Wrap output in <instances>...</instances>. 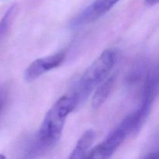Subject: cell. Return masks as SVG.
<instances>
[{"label": "cell", "instance_id": "obj_1", "mask_svg": "<svg viewBox=\"0 0 159 159\" xmlns=\"http://www.w3.org/2000/svg\"><path fill=\"white\" fill-rule=\"evenodd\" d=\"M79 106L74 97L68 93L59 98L47 112L37 133L33 156L53 147L60 139L68 115Z\"/></svg>", "mask_w": 159, "mask_h": 159}, {"label": "cell", "instance_id": "obj_2", "mask_svg": "<svg viewBox=\"0 0 159 159\" xmlns=\"http://www.w3.org/2000/svg\"><path fill=\"white\" fill-rule=\"evenodd\" d=\"M116 59L117 54L116 51L113 49H107L86 68L69 92L79 105L110 76Z\"/></svg>", "mask_w": 159, "mask_h": 159}, {"label": "cell", "instance_id": "obj_3", "mask_svg": "<svg viewBox=\"0 0 159 159\" xmlns=\"http://www.w3.org/2000/svg\"><path fill=\"white\" fill-rule=\"evenodd\" d=\"M120 0H95L71 22V27L77 29L93 23L108 12Z\"/></svg>", "mask_w": 159, "mask_h": 159}, {"label": "cell", "instance_id": "obj_4", "mask_svg": "<svg viewBox=\"0 0 159 159\" xmlns=\"http://www.w3.org/2000/svg\"><path fill=\"white\" fill-rule=\"evenodd\" d=\"M65 54L62 51L40 57L34 60L24 71V79L27 82H32L48 71L60 66L64 61Z\"/></svg>", "mask_w": 159, "mask_h": 159}, {"label": "cell", "instance_id": "obj_5", "mask_svg": "<svg viewBox=\"0 0 159 159\" xmlns=\"http://www.w3.org/2000/svg\"><path fill=\"white\" fill-rule=\"evenodd\" d=\"M115 83V76H108L97 88L95 89L92 98V107L95 110H98L108 99L111 94Z\"/></svg>", "mask_w": 159, "mask_h": 159}, {"label": "cell", "instance_id": "obj_6", "mask_svg": "<svg viewBox=\"0 0 159 159\" xmlns=\"http://www.w3.org/2000/svg\"><path fill=\"white\" fill-rule=\"evenodd\" d=\"M96 134L93 130L84 132L75 146L68 159H86L88 152L95 140Z\"/></svg>", "mask_w": 159, "mask_h": 159}, {"label": "cell", "instance_id": "obj_7", "mask_svg": "<svg viewBox=\"0 0 159 159\" xmlns=\"http://www.w3.org/2000/svg\"><path fill=\"white\" fill-rule=\"evenodd\" d=\"M14 7L9 8L5 15L3 16L2 20H0V42L4 38L6 34H7L8 30H9V26H10L11 20H12V12H13Z\"/></svg>", "mask_w": 159, "mask_h": 159}, {"label": "cell", "instance_id": "obj_8", "mask_svg": "<svg viewBox=\"0 0 159 159\" xmlns=\"http://www.w3.org/2000/svg\"><path fill=\"white\" fill-rule=\"evenodd\" d=\"M143 159H159L158 153V152H155V153L149 154L148 155H147L145 158H144Z\"/></svg>", "mask_w": 159, "mask_h": 159}, {"label": "cell", "instance_id": "obj_9", "mask_svg": "<svg viewBox=\"0 0 159 159\" xmlns=\"http://www.w3.org/2000/svg\"><path fill=\"white\" fill-rule=\"evenodd\" d=\"M144 2L148 6H154L158 4V0H144Z\"/></svg>", "mask_w": 159, "mask_h": 159}, {"label": "cell", "instance_id": "obj_10", "mask_svg": "<svg viewBox=\"0 0 159 159\" xmlns=\"http://www.w3.org/2000/svg\"><path fill=\"white\" fill-rule=\"evenodd\" d=\"M3 100H4V96H3V94L2 93V92H0V111H1L2 107L3 106Z\"/></svg>", "mask_w": 159, "mask_h": 159}, {"label": "cell", "instance_id": "obj_11", "mask_svg": "<svg viewBox=\"0 0 159 159\" xmlns=\"http://www.w3.org/2000/svg\"><path fill=\"white\" fill-rule=\"evenodd\" d=\"M0 159H6V156L4 155H2L0 154Z\"/></svg>", "mask_w": 159, "mask_h": 159}]
</instances>
